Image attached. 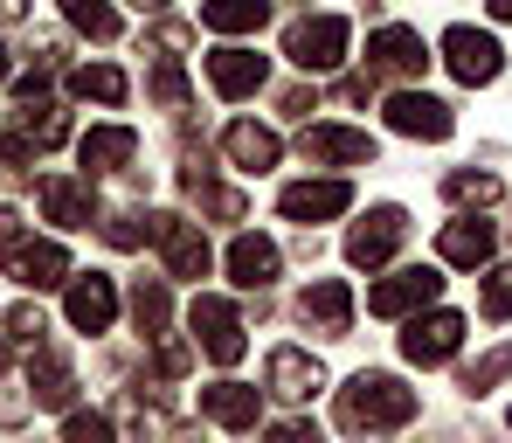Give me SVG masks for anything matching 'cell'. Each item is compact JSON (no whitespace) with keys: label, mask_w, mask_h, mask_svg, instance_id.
Here are the masks:
<instances>
[{"label":"cell","mask_w":512,"mask_h":443,"mask_svg":"<svg viewBox=\"0 0 512 443\" xmlns=\"http://www.w3.org/2000/svg\"><path fill=\"white\" fill-rule=\"evenodd\" d=\"M340 423L346 430H402V423H416V388H402L395 374L360 367L340 388Z\"/></svg>","instance_id":"obj_1"},{"label":"cell","mask_w":512,"mask_h":443,"mask_svg":"<svg viewBox=\"0 0 512 443\" xmlns=\"http://www.w3.org/2000/svg\"><path fill=\"white\" fill-rule=\"evenodd\" d=\"M187 319H194V347L215 360V367H236V360H243L250 340H243V319H236V305H229V298H194V312H187Z\"/></svg>","instance_id":"obj_2"},{"label":"cell","mask_w":512,"mask_h":443,"mask_svg":"<svg viewBox=\"0 0 512 443\" xmlns=\"http://www.w3.org/2000/svg\"><path fill=\"white\" fill-rule=\"evenodd\" d=\"M443 63L457 70V84H499V70H506V49H499L485 28L457 21V28L443 35Z\"/></svg>","instance_id":"obj_3"},{"label":"cell","mask_w":512,"mask_h":443,"mask_svg":"<svg viewBox=\"0 0 512 443\" xmlns=\"http://www.w3.org/2000/svg\"><path fill=\"white\" fill-rule=\"evenodd\" d=\"M284 56H291L298 70H340V56H346V21H340V14L298 21V28L284 35Z\"/></svg>","instance_id":"obj_4"},{"label":"cell","mask_w":512,"mask_h":443,"mask_svg":"<svg viewBox=\"0 0 512 443\" xmlns=\"http://www.w3.org/2000/svg\"><path fill=\"white\" fill-rule=\"evenodd\" d=\"M402 236H409V215H402V208L388 201V208H374V215H367V222H360V229L346 236V264H360V270L388 264Z\"/></svg>","instance_id":"obj_5"},{"label":"cell","mask_w":512,"mask_h":443,"mask_svg":"<svg viewBox=\"0 0 512 443\" xmlns=\"http://www.w3.org/2000/svg\"><path fill=\"white\" fill-rule=\"evenodd\" d=\"M0 270H7L21 291H56V284H70V257H63L56 243H7Z\"/></svg>","instance_id":"obj_6"},{"label":"cell","mask_w":512,"mask_h":443,"mask_svg":"<svg viewBox=\"0 0 512 443\" xmlns=\"http://www.w3.org/2000/svg\"><path fill=\"white\" fill-rule=\"evenodd\" d=\"M457 347H464V312H429V319H409L402 333V354L416 367H443Z\"/></svg>","instance_id":"obj_7"},{"label":"cell","mask_w":512,"mask_h":443,"mask_svg":"<svg viewBox=\"0 0 512 443\" xmlns=\"http://www.w3.org/2000/svg\"><path fill=\"white\" fill-rule=\"evenodd\" d=\"M429 298H443V277H436V270H395L388 284L367 291V312H374V319H402V312H416Z\"/></svg>","instance_id":"obj_8"},{"label":"cell","mask_w":512,"mask_h":443,"mask_svg":"<svg viewBox=\"0 0 512 443\" xmlns=\"http://www.w3.org/2000/svg\"><path fill=\"white\" fill-rule=\"evenodd\" d=\"M146 236L167 250L173 277H208V243H201V229H187L180 215H146Z\"/></svg>","instance_id":"obj_9"},{"label":"cell","mask_w":512,"mask_h":443,"mask_svg":"<svg viewBox=\"0 0 512 443\" xmlns=\"http://www.w3.org/2000/svg\"><path fill=\"white\" fill-rule=\"evenodd\" d=\"M346 201H353V187L346 180H291L284 194H277V208H284V222H326V215H340Z\"/></svg>","instance_id":"obj_10"},{"label":"cell","mask_w":512,"mask_h":443,"mask_svg":"<svg viewBox=\"0 0 512 443\" xmlns=\"http://www.w3.org/2000/svg\"><path fill=\"white\" fill-rule=\"evenodd\" d=\"M298 146H305L312 167H367V160H374V139L353 132V125H312Z\"/></svg>","instance_id":"obj_11"},{"label":"cell","mask_w":512,"mask_h":443,"mask_svg":"<svg viewBox=\"0 0 512 443\" xmlns=\"http://www.w3.org/2000/svg\"><path fill=\"white\" fill-rule=\"evenodd\" d=\"M388 125L409 132V139H450V132H457L450 104H443V97H423V90H402V97L388 104Z\"/></svg>","instance_id":"obj_12"},{"label":"cell","mask_w":512,"mask_h":443,"mask_svg":"<svg viewBox=\"0 0 512 443\" xmlns=\"http://www.w3.org/2000/svg\"><path fill=\"white\" fill-rule=\"evenodd\" d=\"M63 312H70V326H77V333H111V319H118V291H111V277H97V270L77 277Z\"/></svg>","instance_id":"obj_13"},{"label":"cell","mask_w":512,"mask_h":443,"mask_svg":"<svg viewBox=\"0 0 512 443\" xmlns=\"http://www.w3.org/2000/svg\"><path fill=\"white\" fill-rule=\"evenodd\" d=\"M367 56H374L381 77H423L429 70V49H423L416 28H381V35L367 42Z\"/></svg>","instance_id":"obj_14"},{"label":"cell","mask_w":512,"mask_h":443,"mask_svg":"<svg viewBox=\"0 0 512 443\" xmlns=\"http://www.w3.org/2000/svg\"><path fill=\"white\" fill-rule=\"evenodd\" d=\"M132 153H139V132L132 125H97V132L77 139L84 174H118V167H132Z\"/></svg>","instance_id":"obj_15"},{"label":"cell","mask_w":512,"mask_h":443,"mask_svg":"<svg viewBox=\"0 0 512 443\" xmlns=\"http://www.w3.org/2000/svg\"><path fill=\"white\" fill-rule=\"evenodd\" d=\"M326 388V367L312 354H298V347H277L270 354V395H284V402H312Z\"/></svg>","instance_id":"obj_16"},{"label":"cell","mask_w":512,"mask_h":443,"mask_svg":"<svg viewBox=\"0 0 512 443\" xmlns=\"http://www.w3.org/2000/svg\"><path fill=\"white\" fill-rule=\"evenodd\" d=\"M263 77H270V63L256 49H215L208 56V84L222 97H250V90H263Z\"/></svg>","instance_id":"obj_17"},{"label":"cell","mask_w":512,"mask_h":443,"mask_svg":"<svg viewBox=\"0 0 512 443\" xmlns=\"http://www.w3.org/2000/svg\"><path fill=\"white\" fill-rule=\"evenodd\" d=\"M305 319H312V333H326V340H340L346 326H353V291H346L340 277H319L312 291H305V305H298Z\"/></svg>","instance_id":"obj_18"},{"label":"cell","mask_w":512,"mask_h":443,"mask_svg":"<svg viewBox=\"0 0 512 443\" xmlns=\"http://www.w3.org/2000/svg\"><path fill=\"white\" fill-rule=\"evenodd\" d=\"M201 416H215L222 430H256L263 402H256V388H243V381H215V388H201Z\"/></svg>","instance_id":"obj_19"},{"label":"cell","mask_w":512,"mask_h":443,"mask_svg":"<svg viewBox=\"0 0 512 443\" xmlns=\"http://www.w3.org/2000/svg\"><path fill=\"white\" fill-rule=\"evenodd\" d=\"M222 146H229V160H236L243 174H270V167H277V132H270V125H250V118H236Z\"/></svg>","instance_id":"obj_20"},{"label":"cell","mask_w":512,"mask_h":443,"mask_svg":"<svg viewBox=\"0 0 512 443\" xmlns=\"http://www.w3.org/2000/svg\"><path fill=\"white\" fill-rule=\"evenodd\" d=\"M229 277H236L243 291H263V284L277 277V243H270V236H236V243H229Z\"/></svg>","instance_id":"obj_21"},{"label":"cell","mask_w":512,"mask_h":443,"mask_svg":"<svg viewBox=\"0 0 512 443\" xmlns=\"http://www.w3.org/2000/svg\"><path fill=\"white\" fill-rule=\"evenodd\" d=\"M436 250H443V264H457V270H478L485 257H492V222H450L443 236H436Z\"/></svg>","instance_id":"obj_22"},{"label":"cell","mask_w":512,"mask_h":443,"mask_svg":"<svg viewBox=\"0 0 512 443\" xmlns=\"http://www.w3.org/2000/svg\"><path fill=\"white\" fill-rule=\"evenodd\" d=\"M42 215L63 229H90V187L84 180H42Z\"/></svg>","instance_id":"obj_23"},{"label":"cell","mask_w":512,"mask_h":443,"mask_svg":"<svg viewBox=\"0 0 512 443\" xmlns=\"http://www.w3.org/2000/svg\"><path fill=\"white\" fill-rule=\"evenodd\" d=\"M201 21H208L215 35H250V28L270 21V0H208Z\"/></svg>","instance_id":"obj_24"},{"label":"cell","mask_w":512,"mask_h":443,"mask_svg":"<svg viewBox=\"0 0 512 443\" xmlns=\"http://www.w3.org/2000/svg\"><path fill=\"white\" fill-rule=\"evenodd\" d=\"M28 381H35V402H49V409H63V402H70V388H77V381H70V360L56 354V347H42V354H35Z\"/></svg>","instance_id":"obj_25"},{"label":"cell","mask_w":512,"mask_h":443,"mask_svg":"<svg viewBox=\"0 0 512 443\" xmlns=\"http://www.w3.org/2000/svg\"><path fill=\"white\" fill-rule=\"evenodd\" d=\"M70 90L77 97H97V104H125V70L118 63H84V70H70Z\"/></svg>","instance_id":"obj_26"},{"label":"cell","mask_w":512,"mask_h":443,"mask_svg":"<svg viewBox=\"0 0 512 443\" xmlns=\"http://www.w3.org/2000/svg\"><path fill=\"white\" fill-rule=\"evenodd\" d=\"M167 284H139V291H132V319H139V333H146V340H160V333H167Z\"/></svg>","instance_id":"obj_27"},{"label":"cell","mask_w":512,"mask_h":443,"mask_svg":"<svg viewBox=\"0 0 512 443\" xmlns=\"http://www.w3.org/2000/svg\"><path fill=\"white\" fill-rule=\"evenodd\" d=\"M56 7H63V14L84 28L90 42H111V35H118V14H111L104 0H56Z\"/></svg>","instance_id":"obj_28"},{"label":"cell","mask_w":512,"mask_h":443,"mask_svg":"<svg viewBox=\"0 0 512 443\" xmlns=\"http://www.w3.org/2000/svg\"><path fill=\"white\" fill-rule=\"evenodd\" d=\"M21 132H28L35 146H63V139H70V118H63L56 104H35V97H28V125H21Z\"/></svg>","instance_id":"obj_29"},{"label":"cell","mask_w":512,"mask_h":443,"mask_svg":"<svg viewBox=\"0 0 512 443\" xmlns=\"http://www.w3.org/2000/svg\"><path fill=\"white\" fill-rule=\"evenodd\" d=\"M187 187L201 194V208H208V215H222V222H243V194H236V187H208L201 174H187Z\"/></svg>","instance_id":"obj_30"},{"label":"cell","mask_w":512,"mask_h":443,"mask_svg":"<svg viewBox=\"0 0 512 443\" xmlns=\"http://www.w3.org/2000/svg\"><path fill=\"white\" fill-rule=\"evenodd\" d=\"M478 305H485V319H512V264H499L492 277H485Z\"/></svg>","instance_id":"obj_31"},{"label":"cell","mask_w":512,"mask_h":443,"mask_svg":"<svg viewBox=\"0 0 512 443\" xmlns=\"http://www.w3.org/2000/svg\"><path fill=\"white\" fill-rule=\"evenodd\" d=\"M506 374H512V347H499V354H485L471 374H464V388H471V395H485V388H492V381H506Z\"/></svg>","instance_id":"obj_32"},{"label":"cell","mask_w":512,"mask_h":443,"mask_svg":"<svg viewBox=\"0 0 512 443\" xmlns=\"http://www.w3.org/2000/svg\"><path fill=\"white\" fill-rule=\"evenodd\" d=\"M450 201H499L492 174H450Z\"/></svg>","instance_id":"obj_33"},{"label":"cell","mask_w":512,"mask_h":443,"mask_svg":"<svg viewBox=\"0 0 512 443\" xmlns=\"http://www.w3.org/2000/svg\"><path fill=\"white\" fill-rule=\"evenodd\" d=\"M104 236H111L118 250H132V243H146V215H111V222H104Z\"/></svg>","instance_id":"obj_34"},{"label":"cell","mask_w":512,"mask_h":443,"mask_svg":"<svg viewBox=\"0 0 512 443\" xmlns=\"http://www.w3.org/2000/svg\"><path fill=\"white\" fill-rule=\"evenodd\" d=\"M146 42H153V49H187V42H194V28H187V21H160Z\"/></svg>","instance_id":"obj_35"},{"label":"cell","mask_w":512,"mask_h":443,"mask_svg":"<svg viewBox=\"0 0 512 443\" xmlns=\"http://www.w3.org/2000/svg\"><path fill=\"white\" fill-rule=\"evenodd\" d=\"M7 333H14V340H42V312L14 305V312H7Z\"/></svg>","instance_id":"obj_36"},{"label":"cell","mask_w":512,"mask_h":443,"mask_svg":"<svg viewBox=\"0 0 512 443\" xmlns=\"http://www.w3.org/2000/svg\"><path fill=\"white\" fill-rule=\"evenodd\" d=\"M153 97H160V104H187V77H180V70H160V77H153Z\"/></svg>","instance_id":"obj_37"},{"label":"cell","mask_w":512,"mask_h":443,"mask_svg":"<svg viewBox=\"0 0 512 443\" xmlns=\"http://www.w3.org/2000/svg\"><path fill=\"white\" fill-rule=\"evenodd\" d=\"M104 430H111L104 416H70V437H77V443H84V437H104Z\"/></svg>","instance_id":"obj_38"},{"label":"cell","mask_w":512,"mask_h":443,"mask_svg":"<svg viewBox=\"0 0 512 443\" xmlns=\"http://www.w3.org/2000/svg\"><path fill=\"white\" fill-rule=\"evenodd\" d=\"M160 374H187V347H173V340H167V347H160Z\"/></svg>","instance_id":"obj_39"},{"label":"cell","mask_w":512,"mask_h":443,"mask_svg":"<svg viewBox=\"0 0 512 443\" xmlns=\"http://www.w3.org/2000/svg\"><path fill=\"white\" fill-rule=\"evenodd\" d=\"M14 229H21V215H14V208H0V243H14Z\"/></svg>","instance_id":"obj_40"},{"label":"cell","mask_w":512,"mask_h":443,"mask_svg":"<svg viewBox=\"0 0 512 443\" xmlns=\"http://www.w3.org/2000/svg\"><path fill=\"white\" fill-rule=\"evenodd\" d=\"M28 14V0H0V21H21Z\"/></svg>","instance_id":"obj_41"},{"label":"cell","mask_w":512,"mask_h":443,"mask_svg":"<svg viewBox=\"0 0 512 443\" xmlns=\"http://www.w3.org/2000/svg\"><path fill=\"white\" fill-rule=\"evenodd\" d=\"M492 21H512V0H492Z\"/></svg>","instance_id":"obj_42"},{"label":"cell","mask_w":512,"mask_h":443,"mask_svg":"<svg viewBox=\"0 0 512 443\" xmlns=\"http://www.w3.org/2000/svg\"><path fill=\"white\" fill-rule=\"evenodd\" d=\"M7 70H14V56H7V42H0V77H7Z\"/></svg>","instance_id":"obj_43"},{"label":"cell","mask_w":512,"mask_h":443,"mask_svg":"<svg viewBox=\"0 0 512 443\" xmlns=\"http://www.w3.org/2000/svg\"><path fill=\"white\" fill-rule=\"evenodd\" d=\"M132 7H167V0H132Z\"/></svg>","instance_id":"obj_44"},{"label":"cell","mask_w":512,"mask_h":443,"mask_svg":"<svg viewBox=\"0 0 512 443\" xmlns=\"http://www.w3.org/2000/svg\"><path fill=\"white\" fill-rule=\"evenodd\" d=\"M0 367H7V340H0Z\"/></svg>","instance_id":"obj_45"}]
</instances>
